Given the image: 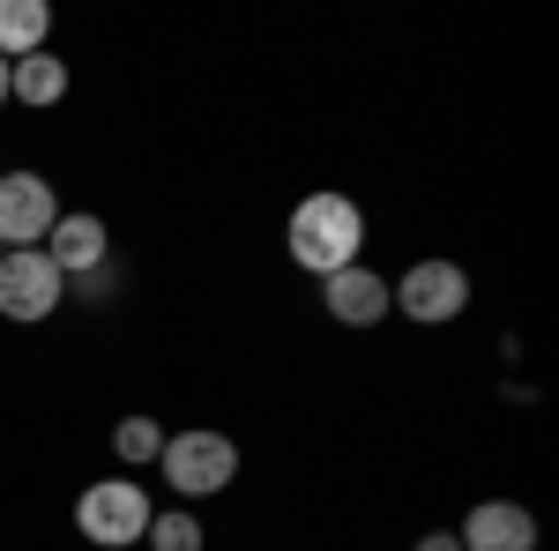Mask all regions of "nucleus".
Listing matches in <instances>:
<instances>
[{
  "mask_svg": "<svg viewBox=\"0 0 559 551\" xmlns=\"http://www.w3.org/2000/svg\"><path fill=\"white\" fill-rule=\"evenodd\" d=\"M45 31H52V8L45 0H0V60L45 52Z\"/></svg>",
  "mask_w": 559,
  "mask_h": 551,
  "instance_id": "10",
  "label": "nucleus"
},
{
  "mask_svg": "<svg viewBox=\"0 0 559 551\" xmlns=\"http://www.w3.org/2000/svg\"><path fill=\"white\" fill-rule=\"evenodd\" d=\"M0 97H8V60H0Z\"/></svg>",
  "mask_w": 559,
  "mask_h": 551,
  "instance_id": "15",
  "label": "nucleus"
},
{
  "mask_svg": "<svg viewBox=\"0 0 559 551\" xmlns=\"http://www.w3.org/2000/svg\"><path fill=\"white\" fill-rule=\"evenodd\" d=\"M60 298H68V276L45 261V247L0 254V313H8V321H45Z\"/></svg>",
  "mask_w": 559,
  "mask_h": 551,
  "instance_id": "4",
  "label": "nucleus"
},
{
  "mask_svg": "<svg viewBox=\"0 0 559 551\" xmlns=\"http://www.w3.org/2000/svg\"><path fill=\"white\" fill-rule=\"evenodd\" d=\"M463 551H537V522L508 500H485L463 522Z\"/></svg>",
  "mask_w": 559,
  "mask_h": 551,
  "instance_id": "8",
  "label": "nucleus"
},
{
  "mask_svg": "<svg viewBox=\"0 0 559 551\" xmlns=\"http://www.w3.org/2000/svg\"><path fill=\"white\" fill-rule=\"evenodd\" d=\"M112 447H120V463H157L165 455V424L157 418H128L112 432Z\"/></svg>",
  "mask_w": 559,
  "mask_h": 551,
  "instance_id": "12",
  "label": "nucleus"
},
{
  "mask_svg": "<svg viewBox=\"0 0 559 551\" xmlns=\"http://www.w3.org/2000/svg\"><path fill=\"white\" fill-rule=\"evenodd\" d=\"M395 306H403L411 321H455V313L471 306V276H463L455 261H418V268L403 276Z\"/></svg>",
  "mask_w": 559,
  "mask_h": 551,
  "instance_id": "6",
  "label": "nucleus"
},
{
  "mask_svg": "<svg viewBox=\"0 0 559 551\" xmlns=\"http://www.w3.org/2000/svg\"><path fill=\"white\" fill-rule=\"evenodd\" d=\"M165 477H173L187 500H202V492H224L231 477H239V447L210 432V424H194V432H165Z\"/></svg>",
  "mask_w": 559,
  "mask_h": 551,
  "instance_id": "2",
  "label": "nucleus"
},
{
  "mask_svg": "<svg viewBox=\"0 0 559 551\" xmlns=\"http://www.w3.org/2000/svg\"><path fill=\"white\" fill-rule=\"evenodd\" d=\"M388 306H395V291H388L373 268H358V261H350V268H336V276H329V313H336L344 328H373Z\"/></svg>",
  "mask_w": 559,
  "mask_h": 551,
  "instance_id": "7",
  "label": "nucleus"
},
{
  "mask_svg": "<svg viewBox=\"0 0 559 551\" xmlns=\"http://www.w3.org/2000/svg\"><path fill=\"white\" fill-rule=\"evenodd\" d=\"M358 247H366L358 202H350V194H306L299 216H292V261L313 268V276H336V268L358 261Z\"/></svg>",
  "mask_w": 559,
  "mask_h": 551,
  "instance_id": "1",
  "label": "nucleus"
},
{
  "mask_svg": "<svg viewBox=\"0 0 559 551\" xmlns=\"http://www.w3.org/2000/svg\"><path fill=\"white\" fill-rule=\"evenodd\" d=\"M45 261H52L60 276H90V268L105 261V224H97V216H60V224L45 231Z\"/></svg>",
  "mask_w": 559,
  "mask_h": 551,
  "instance_id": "9",
  "label": "nucleus"
},
{
  "mask_svg": "<svg viewBox=\"0 0 559 551\" xmlns=\"http://www.w3.org/2000/svg\"><path fill=\"white\" fill-rule=\"evenodd\" d=\"M418 551H463V537H455V529H432V537H426Z\"/></svg>",
  "mask_w": 559,
  "mask_h": 551,
  "instance_id": "14",
  "label": "nucleus"
},
{
  "mask_svg": "<svg viewBox=\"0 0 559 551\" xmlns=\"http://www.w3.org/2000/svg\"><path fill=\"white\" fill-rule=\"evenodd\" d=\"M0 254H8V247H0Z\"/></svg>",
  "mask_w": 559,
  "mask_h": 551,
  "instance_id": "16",
  "label": "nucleus"
},
{
  "mask_svg": "<svg viewBox=\"0 0 559 551\" xmlns=\"http://www.w3.org/2000/svg\"><path fill=\"white\" fill-rule=\"evenodd\" d=\"M142 537H150L157 551H202V522H194V514H157Z\"/></svg>",
  "mask_w": 559,
  "mask_h": 551,
  "instance_id": "13",
  "label": "nucleus"
},
{
  "mask_svg": "<svg viewBox=\"0 0 559 551\" xmlns=\"http://www.w3.org/2000/svg\"><path fill=\"white\" fill-rule=\"evenodd\" d=\"M8 89H15L23 105H52V97H68V68H60L52 52H31V60H8Z\"/></svg>",
  "mask_w": 559,
  "mask_h": 551,
  "instance_id": "11",
  "label": "nucleus"
},
{
  "mask_svg": "<svg viewBox=\"0 0 559 551\" xmlns=\"http://www.w3.org/2000/svg\"><path fill=\"white\" fill-rule=\"evenodd\" d=\"M75 529H83L90 544H134L142 529H150V500H142V484L128 477H105V484H90L83 500H75Z\"/></svg>",
  "mask_w": 559,
  "mask_h": 551,
  "instance_id": "3",
  "label": "nucleus"
},
{
  "mask_svg": "<svg viewBox=\"0 0 559 551\" xmlns=\"http://www.w3.org/2000/svg\"><path fill=\"white\" fill-rule=\"evenodd\" d=\"M60 224V202L38 171H8L0 179V247L23 254V247H45V231Z\"/></svg>",
  "mask_w": 559,
  "mask_h": 551,
  "instance_id": "5",
  "label": "nucleus"
}]
</instances>
